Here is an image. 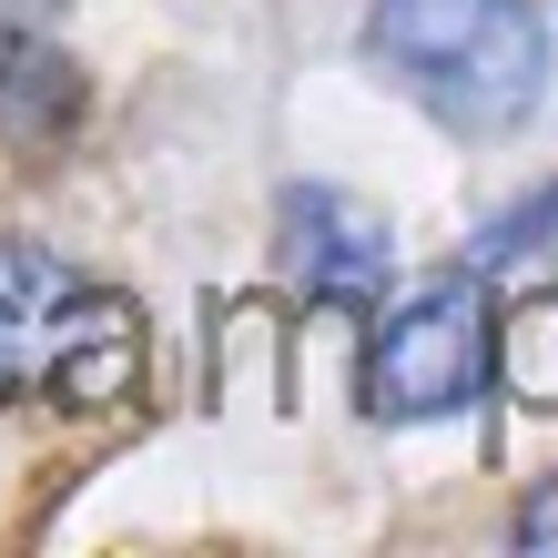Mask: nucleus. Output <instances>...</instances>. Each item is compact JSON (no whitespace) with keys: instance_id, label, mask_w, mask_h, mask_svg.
<instances>
[{"instance_id":"nucleus-9","label":"nucleus","mask_w":558,"mask_h":558,"mask_svg":"<svg viewBox=\"0 0 558 558\" xmlns=\"http://www.w3.org/2000/svg\"><path fill=\"white\" fill-rule=\"evenodd\" d=\"M11 11H51V0H11Z\"/></svg>"},{"instance_id":"nucleus-2","label":"nucleus","mask_w":558,"mask_h":558,"mask_svg":"<svg viewBox=\"0 0 558 558\" xmlns=\"http://www.w3.org/2000/svg\"><path fill=\"white\" fill-rule=\"evenodd\" d=\"M487 386V305H477V275H437L416 284L397 315H376V345H366V407L376 416H457Z\"/></svg>"},{"instance_id":"nucleus-3","label":"nucleus","mask_w":558,"mask_h":558,"mask_svg":"<svg viewBox=\"0 0 558 558\" xmlns=\"http://www.w3.org/2000/svg\"><path fill=\"white\" fill-rule=\"evenodd\" d=\"M284 275L325 305H376L386 275H397V234L355 193L305 183V193H284Z\"/></svg>"},{"instance_id":"nucleus-8","label":"nucleus","mask_w":558,"mask_h":558,"mask_svg":"<svg viewBox=\"0 0 558 558\" xmlns=\"http://www.w3.org/2000/svg\"><path fill=\"white\" fill-rule=\"evenodd\" d=\"M508 538H518V548H538V558H558V477L518 498V529H508Z\"/></svg>"},{"instance_id":"nucleus-7","label":"nucleus","mask_w":558,"mask_h":558,"mask_svg":"<svg viewBox=\"0 0 558 558\" xmlns=\"http://www.w3.org/2000/svg\"><path fill=\"white\" fill-rule=\"evenodd\" d=\"M518 254H558V183L529 193L518 214H498V234L477 244V265H518Z\"/></svg>"},{"instance_id":"nucleus-4","label":"nucleus","mask_w":558,"mask_h":558,"mask_svg":"<svg viewBox=\"0 0 558 558\" xmlns=\"http://www.w3.org/2000/svg\"><path fill=\"white\" fill-rule=\"evenodd\" d=\"M51 397H72V407H122V397H143V315L122 305V294H82L72 284V305H61V345H51Z\"/></svg>"},{"instance_id":"nucleus-1","label":"nucleus","mask_w":558,"mask_h":558,"mask_svg":"<svg viewBox=\"0 0 558 558\" xmlns=\"http://www.w3.org/2000/svg\"><path fill=\"white\" fill-rule=\"evenodd\" d=\"M366 61L447 133H518L548 92V21L529 0H376Z\"/></svg>"},{"instance_id":"nucleus-6","label":"nucleus","mask_w":558,"mask_h":558,"mask_svg":"<svg viewBox=\"0 0 558 558\" xmlns=\"http://www.w3.org/2000/svg\"><path fill=\"white\" fill-rule=\"evenodd\" d=\"M487 376L518 407L558 416V294H518L508 315H487Z\"/></svg>"},{"instance_id":"nucleus-5","label":"nucleus","mask_w":558,"mask_h":558,"mask_svg":"<svg viewBox=\"0 0 558 558\" xmlns=\"http://www.w3.org/2000/svg\"><path fill=\"white\" fill-rule=\"evenodd\" d=\"M61 305H72V275L51 254H31V244H0V407L51 376Z\"/></svg>"}]
</instances>
